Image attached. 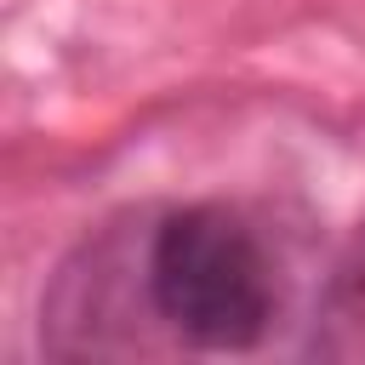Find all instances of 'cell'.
<instances>
[{
    "label": "cell",
    "instance_id": "cell-2",
    "mask_svg": "<svg viewBox=\"0 0 365 365\" xmlns=\"http://www.w3.org/2000/svg\"><path fill=\"white\" fill-rule=\"evenodd\" d=\"M308 354L336 359V365H365V228L348 240V251L336 257V268L325 279Z\"/></svg>",
    "mask_w": 365,
    "mask_h": 365
},
{
    "label": "cell",
    "instance_id": "cell-1",
    "mask_svg": "<svg viewBox=\"0 0 365 365\" xmlns=\"http://www.w3.org/2000/svg\"><path fill=\"white\" fill-rule=\"evenodd\" d=\"M148 308L200 354H245L274 325V274L251 222L228 205L165 211L143 262Z\"/></svg>",
    "mask_w": 365,
    "mask_h": 365
}]
</instances>
